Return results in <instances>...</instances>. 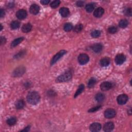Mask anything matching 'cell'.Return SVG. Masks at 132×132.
Returning a JSON list of instances; mask_svg holds the SVG:
<instances>
[{
    "mask_svg": "<svg viewBox=\"0 0 132 132\" xmlns=\"http://www.w3.org/2000/svg\"><path fill=\"white\" fill-rule=\"evenodd\" d=\"M6 122L9 125H14L16 122V119L15 117H11L7 120Z\"/></svg>",
    "mask_w": 132,
    "mask_h": 132,
    "instance_id": "26",
    "label": "cell"
},
{
    "mask_svg": "<svg viewBox=\"0 0 132 132\" xmlns=\"http://www.w3.org/2000/svg\"><path fill=\"white\" fill-rule=\"evenodd\" d=\"M89 60V57L88 55L84 53H82L80 54L78 56V61L80 64L82 65H84L88 63Z\"/></svg>",
    "mask_w": 132,
    "mask_h": 132,
    "instance_id": "4",
    "label": "cell"
},
{
    "mask_svg": "<svg viewBox=\"0 0 132 132\" xmlns=\"http://www.w3.org/2000/svg\"><path fill=\"white\" fill-rule=\"evenodd\" d=\"M20 23L18 21H14L10 23V27L12 30H16L20 27Z\"/></svg>",
    "mask_w": 132,
    "mask_h": 132,
    "instance_id": "24",
    "label": "cell"
},
{
    "mask_svg": "<svg viewBox=\"0 0 132 132\" xmlns=\"http://www.w3.org/2000/svg\"><path fill=\"white\" fill-rule=\"evenodd\" d=\"M1 31H2V30H3V26H2V24H1Z\"/></svg>",
    "mask_w": 132,
    "mask_h": 132,
    "instance_id": "41",
    "label": "cell"
},
{
    "mask_svg": "<svg viewBox=\"0 0 132 132\" xmlns=\"http://www.w3.org/2000/svg\"><path fill=\"white\" fill-rule=\"evenodd\" d=\"M60 4V1H59V0H56V1H53L51 3L50 6L52 8H56L59 6Z\"/></svg>",
    "mask_w": 132,
    "mask_h": 132,
    "instance_id": "31",
    "label": "cell"
},
{
    "mask_svg": "<svg viewBox=\"0 0 132 132\" xmlns=\"http://www.w3.org/2000/svg\"><path fill=\"white\" fill-rule=\"evenodd\" d=\"M84 4V2L82 1H77L76 2V5L78 7H82L83 6Z\"/></svg>",
    "mask_w": 132,
    "mask_h": 132,
    "instance_id": "36",
    "label": "cell"
},
{
    "mask_svg": "<svg viewBox=\"0 0 132 132\" xmlns=\"http://www.w3.org/2000/svg\"><path fill=\"white\" fill-rule=\"evenodd\" d=\"M40 97L39 94L36 91H31L27 96V101L32 105H36L40 101Z\"/></svg>",
    "mask_w": 132,
    "mask_h": 132,
    "instance_id": "1",
    "label": "cell"
},
{
    "mask_svg": "<svg viewBox=\"0 0 132 132\" xmlns=\"http://www.w3.org/2000/svg\"><path fill=\"white\" fill-rule=\"evenodd\" d=\"M59 13L63 17L66 18L69 15L70 11L67 7H62L59 10Z\"/></svg>",
    "mask_w": 132,
    "mask_h": 132,
    "instance_id": "15",
    "label": "cell"
},
{
    "mask_svg": "<svg viewBox=\"0 0 132 132\" xmlns=\"http://www.w3.org/2000/svg\"><path fill=\"white\" fill-rule=\"evenodd\" d=\"M124 13L126 16H131L132 15V10L131 8H126V9H125L124 12Z\"/></svg>",
    "mask_w": 132,
    "mask_h": 132,
    "instance_id": "34",
    "label": "cell"
},
{
    "mask_svg": "<svg viewBox=\"0 0 132 132\" xmlns=\"http://www.w3.org/2000/svg\"><path fill=\"white\" fill-rule=\"evenodd\" d=\"M116 115V110L112 108H108L106 109L104 112V116L106 118L111 119L115 117Z\"/></svg>",
    "mask_w": 132,
    "mask_h": 132,
    "instance_id": "7",
    "label": "cell"
},
{
    "mask_svg": "<svg viewBox=\"0 0 132 132\" xmlns=\"http://www.w3.org/2000/svg\"><path fill=\"white\" fill-rule=\"evenodd\" d=\"M23 40H24L23 37H20V38L15 39L11 43V47L14 48L16 47V46H17L18 44H19L21 42H22Z\"/></svg>",
    "mask_w": 132,
    "mask_h": 132,
    "instance_id": "19",
    "label": "cell"
},
{
    "mask_svg": "<svg viewBox=\"0 0 132 132\" xmlns=\"http://www.w3.org/2000/svg\"><path fill=\"white\" fill-rule=\"evenodd\" d=\"M92 51L96 53L100 52L103 49V45L101 43H96L91 47Z\"/></svg>",
    "mask_w": 132,
    "mask_h": 132,
    "instance_id": "16",
    "label": "cell"
},
{
    "mask_svg": "<svg viewBox=\"0 0 132 132\" xmlns=\"http://www.w3.org/2000/svg\"><path fill=\"white\" fill-rule=\"evenodd\" d=\"M111 87H112V84L109 82H103L100 85L101 89L102 91H104L109 90L111 88Z\"/></svg>",
    "mask_w": 132,
    "mask_h": 132,
    "instance_id": "12",
    "label": "cell"
},
{
    "mask_svg": "<svg viewBox=\"0 0 132 132\" xmlns=\"http://www.w3.org/2000/svg\"><path fill=\"white\" fill-rule=\"evenodd\" d=\"M85 89V86L84 85L81 84L78 87V88L77 89V90H76V91L74 94V98H76L77 96H79L80 94H81L82 92H83V91Z\"/></svg>",
    "mask_w": 132,
    "mask_h": 132,
    "instance_id": "22",
    "label": "cell"
},
{
    "mask_svg": "<svg viewBox=\"0 0 132 132\" xmlns=\"http://www.w3.org/2000/svg\"><path fill=\"white\" fill-rule=\"evenodd\" d=\"M117 102L119 105H124L128 101V97L125 94H122L119 95L117 98Z\"/></svg>",
    "mask_w": 132,
    "mask_h": 132,
    "instance_id": "8",
    "label": "cell"
},
{
    "mask_svg": "<svg viewBox=\"0 0 132 132\" xmlns=\"http://www.w3.org/2000/svg\"><path fill=\"white\" fill-rule=\"evenodd\" d=\"M83 29V25L82 24H77L74 28V31L76 33H79L81 32Z\"/></svg>",
    "mask_w": 132,
    "mask_h": 132,
    "instance_id": "29",
    "label": "cell"
},
{
    "mask_svg": "<svg viewBox=\"0 0 132 132\" xmlns=\"http://www.w3.org/2000/svg\"><path fill=\"white\" fill-rule=\"evenodd\" d=\"M25 72V68L23 66H20L14 70L12 73V75L14 77H19L23 75Z\"/></svg>",
    "mask_w": 132,
    "mask_h": 132,
    "instance_id": "5",
    "label": "cell"
},
{
    "mask_svg": "<svg viewBox=\"0 0 132 132\" xmlns=\"http://www.w3.org/2000/svg\"><path fill=\"white\" fill-rule=\"evenodd\" d=\"M95 6H96V5H94V3H89L87 4L85 7L86 11L89 12V13L92 12L94 9Z\"/></svg>",
    "mask_w": 132,
    "mask_h": 132,
    "instance_id": "20",
    "label": "cell"
},
{
    "mask_svg": "<svg viewBox=\"0 0 132 132\" xmlns=\"http://www.w3.org/2000/svg\"><path fill=\"white\" fill-rule=\"evenodd\" d=\"M0 14H1V17L3 18V16H5V11L3 9H1V11H0Z\"/></svg>",
    "mask_w": 132,
    "mask_h": 132,
    "instance_id": "38",
    "label": "cell"
},
{
    "mask_svg": "<svg viewBox=\"0 0 132 132\" xmlns=\"http://www.w3.org/2000/svg\"><path fill=\"white\" fill-rule=\"evenodd\" d=\"M110 62V60L108 57H104L100 60V65L102 67H107L108 66Z\"/></svg>",
    "mask_w": 132,
    "mask_h": 132,
    "instance_id": "18",
    "label": "cell"
},
{
    "mask_svg": "<svg viewBox=\"0 0 132 132\" xmlns=\"http://www.w3.org/2000/svg\"><path fill=\"white\" fill-rule=\"evenodd\" d=\"M72 77V73L71 70H68L57 78L56 82H66L70 81Z\"/></svg>",
    "mask_w": 132,
    "mask_h": 132,
    "instance_id": "2",
    "label": "cell"
},
{
    "mask_svg": "<svg viewBox=\"0 0 132 132\" xmlns=\"http://www.w3.org/2000/svg\"><path fill=\"white\" fill-rule=\"evenodd\" d=\"M114 124L112 122H108L106 123L103 126V131L105 132H109L112 131L114 129Z\"/></svg>",
    "mask_w": 132,
    "mask_h": 132,
    "instance_id": "10",
    "label": "cell"
},
{
    "mask_svg": "<svg viewBox=\"0 0 132 132\" xmlns=\"http://www.w3.org/2000/svg\"><path fill=\"white\" fill-rule=\"evenodd\" d=\"M91 35L93 38H98L101 35V31L99 30H94L91 33Z\"/></svg>",
    "mask_w": 132,
    "mask_h": 132,
    "instance_id": "30",
    "label": "cell"
},
{
    "mask_svg": "<svg viewBox=\"0 0 132 132\" xmlns=\"http://www.w3.org/2000/svg\"><path fill=\"white\" fill-rule=\"evenodd\" d=\"M30 126H28L25 128L24 130H22L21 132H28V131H30Z\"/></svg>",
    "mask_w": 132,
    "mask_h": 132,
    "instance_id": "39",
    "label": "cell"
},
{
    "mask_svg": "<svg viewBox=\"0 0 132 132\" xmlns=\"http://www.w3.org/2000/svg\"><path fill=\"white\" fill-rule=\"evenodd\" d=\"M104 13V9L102 7H98L96 8L93 12V15L96 18H100Z\"/></svg>",
    "mask_w": 132,
    "mask_h": 132,
    "instance_id": "13",
    "label": "cell"
},
{
    "mask_svg": "<svg viewBox=\"0 0 132 132\" xmlns=\"http://www.w3.org/2000/svg\"><path fill=\"white\" fill-rule=\"evenodd\" d=\"M64 29L66 32H70L73 29V25L71 23H67L65 24Z\"/></svg>",
    "mask_w": 132,
    "mask_h": 132,
    "instance_id": "28",
    "label": "cell"
},
{
    "mask_svg": "<svg viewBox=\"0 0 132 132\" xmlns=\"http://www.w3.org/2000/svg\"><path fill=\"white\" fill-rule=\"evenodd\" d=\"M102 126L100 123L98 122H94L92 123L90 125L89 129L91 132H97L100 131L101 129Z\"/></svg>",
    "mask_w": 132,
    "mask_h": 132,
    "instance_id": "9",
    "label": "cell"
},
{
    "mask_svg": "<svg viewBox=\"0 0 132 132\" xmlns=\"http://www.w3.org/2000/svg\"><path fill=\"white\" fill-rule=\"evenodd\" d=\"M108 31L110 34H115L117 31V28L115 26H111L108 28Z\"/></svg>",
    "mask_w": 132,
    "mask_h": 132,
    "instance_id": "32",
    "label": "cell"
},
{
    "mask_svg": "<svg viewBox=\"0 0 132 132\" xmlns=\"http://www.w3.org/2000/svg\"><path fill=\"white\" fill-rule=\"evenodd\" d=\"M105 99V96L104 94L102 93H98L95 97V99L98 102H102Z\"/></svg>",
    "mask_w": 132,
    "mask_h": 132,
    "instance_id": "23",
    "label": "cell"
},
{
    "mask_svg": "<svg viewBox=\"0 0 132 132\" xmlns=\"http://www.w3.org/2000/svg\"><path fill=\"white\" fill-rule=\"evenodd\" d=\"M96 82H97V81H96V78H94L93 77H92L89 80V82H88V87L89 88H92L94 87V86L96 85Z\"/></svg>",
    "mask_w": 132,
    "mask_h": 132,
    "instance_id": "27",
    "label": "cell"
},
{
    "mask_svg": "<svg viewBox=\"0 0 132 132\" xmlns=\"http://www.w3.org/2000/svg\"><path fill=\"white\" fill-rule=\"evenodd\" d=\"M16 16L19 20H23L25 19L27 16L26 11L24 9H20L16 12Z\"/></svg>",
    "mask_w": 132,
    "mask_h": 132,
    "instance_id": "11",
    "label": "cell"
},
{
    "mask_svg": "<svg viewBox=\"0 0 132 132\" xmlns=\"http://www.w3.org/2000/svg\"><path fill=\"white\" fill-rule=\"evenodd\" d=\"M6 42V39L5 38V37H1V40H0V42H1V45H3Z\"/></svg>",
    "mask_w": 132,
    "mask_h": 132,
    "instance_id": "35",
    "label": "cell"
},
{
    "mask_svg": "<svg viewBox=\"0 0 132 132\" xmlns=\"http://www.w3.org/2000/svg\"><path fill=\"white\" fill-rule=\"evenodd\" d=\"M50 2V1H49V0H42V1H40V3L43 5H48Z\"/></svg>",
    "mask_w": 132,
    "mask_h": 132,
    "instance_id": "37",
    "label": "cell"
},
{
    "mask_svg": "<svg viewBox=\"0 0 132 132\" xmlns=\"http://www.w3.org/2000/svg\"><path fill=\"white\" fill-rule=\"evenodd\" d=\"M67 53V51L65 50H61L58 53H57L54 56L51 61V65H53L57 63V61H58L61 58L65 55Z\"/></svg>",
    "mask_w": 132,
    "mask_h": 132,
    "instance_id": "3",
    "label": "cell"
},
{
    "mask_svg": "<svg viewBox=\"0 0 132 132\" xmlns=\"http://www.w3.org/2000/svg\"><path fill=\"white\" fill-rule=\"evenodd\" d=\"M126 60V56L123 54H118L115 57V61L116 64L120 65L123 64Z\"/></svg>",
    "mask_w": 132,
    "mask_h": 132,
    "instance_id": "6",
    "label": "cell"
},
{
    "mask_svg": "<svg viewBox=\"0 0 132 132\" xmlns=\"http://www.w3.org/2000/svg\"><path fill=\"white\" fill-rule=\"evenodd\" d=\"M101 107V105H99V106H96V107H93V108H92L91 109H90L88 110V112L89 113L96 112V111H98L99 109H100Z\"/></svg>",
    "mask_w": 132,
    "mask_h": 132,
    "instance_id": "33",
    "label": "cell"
},
{
    "mask_svg": "<svg viewBox=\"0 0 132 132\" xmlns=\"http://www.w3.org/2000/svg\"><path fill=\"white\" fill-rule=\"evenodd\" d=\"M32 29V25L30 23H26L24 24L22 27V31L25 33L30 32Z\"/></svg>",
    "mask_w": 132,
    "mask_h": 132,
    "instance_id": "17",
    "label": "cell"
},
{
    "mask_svg": "<svg viewBox=\"0 0 132 132\" xmlns=\"http://www.w3.org/2000/svg\"><path fill=\"white\" fill-rule=\"evenodd\" d=\"M129 22L126 19H122L119 22V26L121 28H125L127 26Z\"/></svg>",
    "mask_w": 132,
    "mask_h": 132,
    "instance_id": "25",
    "label": "cell"
},
{
    "mask_svg": "<svg viewBox=\"0 0 132 132\" xmlns=\"http://www.w3.org/2000/svg\"><path fill=\"white\" fill-rule=\"evenodd\" d=\"M20 54H21V55H23V54H24V53H23V52H20ZM16 57H19V58H20V53H18L17 55H16Z\"/></svg>",
    "mask_w": 132,
    "mask_h": 132,
    "instance_id": "40",
    "label": "cell"
},
{
    "mask_svg": "<svg viewBox=\"0 0 132 132\" xmlns=\"http://www.w3.org/2000/svg\"><path fill=\"white\" fill-rule=\"evenodd\" d=\"M40 11V7L38 5H36L35 4H33L30 7V11L31 12V14L32 15H37Z\"/></svg>",
    "mask_w": 132,
    "mask_h": 132,
    "instance_id": "14",
    "label": "cell"
},
{
    "mask_svg": "<svg viewBox=\"0 0 132 132\" xmlns=\"http://www.w3.org/2000/svg\"><path fill=\"white\" fill-rule=\"evenodd\" d=\"M15 106H16V109H21L25 106V102L23 100H19L16 102Z\"/></svg>",
    "mask_w": 132,
    "mask_h": 132,
    "instance_id": "21",
    "label": "cell"
}]
</instances>
